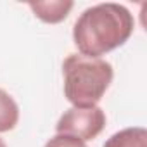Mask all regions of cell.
Listing matches in <instances>:
<instances>
[{
    "label": "cell",
    "instance_id": "2",
    "mask_svg": "<svg viewBox=\"0 0 147 147\" xmlns=\"http://www.w3.org/2000/svg\"><path fill=\"white\" fill-rule=\"evenodd\" d=\"M64 97L73 107H95L107 92L114 71L104 59L71 54L62 62Z\"/></svg>",
    "mask_w": 147,
    "mask_h": 147
},
{
    "label": "cell",
    "instance_id": "7",
    "mask_svg": "<svg viewBox=\"0 0 147 147\" xmlns=\"http://www.w3.org/2000/svg\"><path fill=\"white\" fill-rule=\"evenodd\" d=\"M45 147H87V144L73 135H66V133H55L47 144Z\"/></svg>",
    "mask_w": 147,
    "mask_h": 147
},
{
    "label": "cell",
    "instance_id": "1",
    "mask_svg": "<svg viewBox=\"0 0 147 147\" xmlns=\"http://www.w3.org/2000/svg\"><path fill=\"white\" fill-rule=\"evenodd\" d=\"M133 28V16L125 5L97 4L80 14L73 26V40L82 55L102 59L104 54L125 45Z\"/></svg>",
    "mask_w": 147,
    "mask_h": 147
},
{
    "label": "cell",
    "instance_id": "8",
    "mask_svg": "<svg viewBox=\"0 0 147 147\" xmlns=\"http://www.w3.org/2000/svg\"><path fill=\"white\" fill-rule=\"evenodd\" d=\"M0 147H7V145H5V142H4L2 138H0Z\"/></svg>",
    "mask_w": 147,
    "mask_h": 147
},
{
    "label": "cell",
    "instance_id": "3",
    "mask_svg": "<svg viewBox=\"0 0 147 147\" xmlns=\"http://www.w3.org/2000/svg\"><path fill=\"white\" fill-rule=\"evenodd\" d=\"M106 126V113L95 107H69L62 113L55 125L57 133L73 135L83 142L94 140L102 133Z\"/></svg>",
    "mask_w": 147,
    "mask_h": 147
},
{
    "label": "cell",
    "instance_id": "5",
    "mask_svg": "<svg viewBox=\"0 0 147 147\" xmlns=\"http://www.w3.org/2000/svg\"><path fill=\"white\" fill-rule=\"evenodd\" d=\"M104 147H147V130L142 126H130L111 135Z\"/></svg>",
    "mask_w": 147,
    "mask_h": 147
},
{
    "label": "cell",
    "instance_id": "4",
    "mask_svg": "<svg viewBox=\"0 0 147 147\" xmlns=\"http://www.w3.org/2000/svg\"><path fill=\"white\" fill-rule=\"evenodd\" d=\"M28 5L40 21L57 24L69 16L75 4L71 0H50V2L47 0V2H30Z\"/></svg>",
    "mask_w": 147,
    "mask_h": 147
},
{
    "label": "cell",
    "instance_id": "6",
    "mask_svg": "<svg viewBox=\"0 0 147 147\" xmlns=\"http://www.w3.org/2000/svg\"><path fill=\"white\" fill-rule=\"evenodd\" d=\"M19 121V106L16 100L0 88V133L11 131Z\"/></svg>",
    "mask_w": 147,
    "mask_h": 147
}]
</instances>
